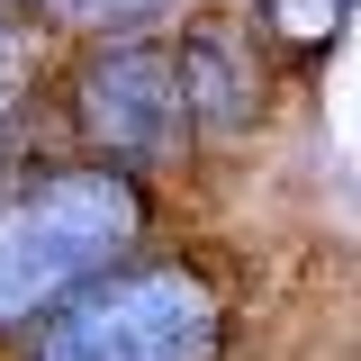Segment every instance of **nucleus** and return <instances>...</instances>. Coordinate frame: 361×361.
<instances>
[{
	"mask_svg": "<svg viewBox=\"0 0 361 361\" xmlns=\"http://www.w3.org/2000/svg\"><path fill=\"white\" fill-rule=\"evenodd\" d=\"M45 18H63V27H90V37H118V27H145V18H163L172 0H37Z\"/></svg>",
	"mask_w": 361,
	"mask_h": 361,
	"instance_id": "6",
	"label": "nucleus"
},
{
	"mask_svg": "<svg viewBox=\"0 0 361 361\" xmlns=\"http://www.w3.org/2000/svg\"><path fill=\"white\" fill-rule=\"evenodd\" d=\"M27 99H37V27H27L18 0H0V145L18 135Z\"/></svg>",
	"mask_w": 361,
	"mask_h": 361,
	"instance_id": "5",
	"label": "nucleus"
},
{
	"mask_svg": "<svg viewBox=\"0 0 361 361\" xmlns=\"http://www.w3.org/2000/svg\"><path fill=\"white\" fill-rule=\"evenodd\" d=\"M145 244V190L118 163H45L0 180V334L73 307Z\"/></svg>",
	"mask_w": 361,
	"mask_h": 361,
	"instance_id": "1",
	"label": "nucleus"
},
{
	"mask_svg": "<svg viewBox=\"0 0 361 361\" xmlns=\"http://www.w3.org/2000/svg\"><path fill=\"white\" fill-rule=\"evenodd\" d=\"M73 127L118 163V172H163L180 163V145L199 135L190 90H180V54L172 45H99L73 82Z\"/></svg>",
	"mask_w": 361,
	"mask_h": 361,
	"instance_id": "3",
	"label": "nucleus"
},
{
	"mask_svg": "<svg viewBox=\"0 0 361 361\" xmlns=\"http://www.w3.org/2000/svg\"><path fill=\"white\" fill-rule=\"evenodd\" d=\"M226 307L199 262H118L37 334L27 361H217Z\"/></svg>",
	"mask_w": 361,
	"mask_h": 361,
	"instance_id": "2",
	"label": "nucleus"
},
{
	"mask_svg": "<svg viewBox=\"0 0 361 361\" xmlns=\"http://www.w3.org/2000/svg\"><path fill=\"white\" fill-rule=\"evenodd\" d=\"M180 54V90H190V118L199 127H253L262 118V63H253V37L244 27H226V18H199L190 37H172Z\"/></svg>",
	"mask_w": 361,
	"mask_h": 361,
	"instance_id": "4",
	"label": "nucleus"
}]
</instances>
